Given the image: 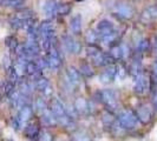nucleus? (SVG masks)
<instances>
[{
    "mask_svg": "<svg viewBox=\"0 0 157 141\" xmlns=\"http://www.w3.org/2000/svg\"><path fill=\"white\" fill-rule=\"evenodd\" d=\"M34 86H36L37 89H39V91H41V92H44L47 87L50 86V82H48V80H47L46 78L39 77L38 79H36V81H34Z\"/></svg>",
    "mask_w": 157,
    "mask_h": 141,
    "instance_id": "25",
    "label": "nucleus"
},
{
    "mask_svg": "<svg viewBox=\"0 0 157 141\" xmlns=\"http://www.w3.org/2000/svg\"><path fill=\"white\" fill-rule=\"evenodd\" d=\"M63 44L65 49L69 52V53H72V54H78L82 52V44L75 40L71 35H65L63 38Z\"/></svg>",
    "mask_w": 157,
    "mask_h": 141,
    "instance_id": "5",
    "label": "nucleus"
},
{
    "mask_svg": "<svg viewBox=\"0 0 157 141\" xmlns=\"http://www.w3.org/2000/svg\"><path fill=\"white\" fill-rule=\"evenodd\" d=\"M0 98H1V95H0Z\"/></svg>",
    "mask_w": 157,
    "mask_h": 141,
    "instance_id": "50",
    "label": "nucleus"
},
{
    "mask_svg": "<svg viewBox=\"0 0 157 141\" xmlns=\"http://www.w3.org/2000/svg\"><path fill=\"white\" fill-rule=\"evenodd\" d=\"M24 134L27 139L30 140H36L37 138H39L40 135V128L39 126L34 122L29 124L27 126H25V129H24Z\"/></svg>",
    "mask_w": 157,
    "mask_h": 141,
    "instance_id": "10",
    "label": "nucleus"
},
{
    "mask_svg": "<svg viewBox=\"0 0 157 141\" xmlns=\"http://www.w3.org/2000/svg\"><path fill=\"white\" fill-rule=\"evenodd\" d=\"M113 31H115V26H113V24L111 23L110 20H108V19H103L101 21H98L97 26H96V32H97V34H98L101 38L108 35V34H110V33H112Z\"/></svg>",
    "mask_w": 157,
    "mask_h": 141,
    "instance_id": "6",
    "label": "nucleus"
},
{
    "mask_svg": "<svg viewBox=\"0 0 157 141\" xmlns=\"http://www.w3.org/2000/svg\"><path fill=\"white\" fill-rule=\"evenodd\" d=\"M121 49H122L123 59L128 58V55H129V46H128L126 44H121Z\"/></svg>",
    "mask_w": 157,
    "mask_h": 141,
    "instance_id": "45",
    "label": "nucleus"
},
{
    "mask_svg": "<svg viewBox=\"0 0 157 141\" xmlns=\"http://www.w3.org/2000/svg\"><path fill=\"white\" fill-rule=\"evenodd\" d=\"M57 7H58V4L56 0H46L44 1V5H43V12L47 16H55L57 14Z\"/></svg>",
    "mask_w": 157,
    "mask_h": 141,
    "instance_id": "15",
    "label": "nucleus"
},
{
    "mask_svg": "<svg viewBox=\"0 0 157 141\" xmlns=\"http://www.w3.org/2000/svg\"><path fill=\"white\" fill-rule=\"evenodd\" d=\"M73 141H91L90 136L84 133H76L73 135Z\"/></svg>",
    "mask_w": 157,
    "mask_h": 141,
    "instance_id": "39",
    "label": "nucleus"
},
{
    "mask_svg": "<svg viewBox=\"0 0 157 141\" xmlns=\"http://www.w3.org/2000/svg\"><path fill=\"white\" fill-rule=\"evenodd\" d=\"M115 9H116V13L123 19H131L135 14L132 6L129 5L128 2H118Z\"/></svg>",
    "mask_w": 157,
    "mask_h": 141,
    "instance_id": "7",
    "label": "nucleus"
},
{
    "mask_svg": "<svg viewBox=\"0 0 157 141\" xmlns=\"http://www.w3.org/2000/svg\"><path fill=\"white\" fill-rule=\"evenodd\" d=\"M98 38H99V35L97 34V32L89 31L86 33V35H85V41H86L89 45H94V42L98 40Z\"/></svg>",
    "mask_w": 157,
    "mask_h": 141,
    "instance_id": "34",
    "label": "nucleus"
},
{
    "mask_svg": "<svg viewBox=\"0 0 157 141\" xmlns=\"http://www.w3.org/2000/svg\"><path fill=\"white\" fill-rule=\"evenodd\" d=\"M155 51H156L157 53V34L155 35Z\"/></svg>",
    "mask_w": 157,
    "mask_h": 141,
    "instance_id": "47",
    "label": "nucleus"
},
{
    "mask_svg": "<svg viewBox=\"0 0 157 141\" xmlns=\"http://www.w3.org/2000/svg\"><path fill=\"white\" fill-rule=\"evenodd\" d=\"M7 78H8V82H11L13 85H16L17 82H18V80H19V78H20L13 66H11L7 70Z\"/></svg>",
    "mask_w": 157,
    "mask_h": 141,
    "instance_id": "27",
    "label": "nucleus"
},
{
    "mask_svg": "<svg viewBox=\"0 0 157 141\" xmlns=\"http://www.w3.org/2000/svg\"><path fill=\"white\" fill-rule=\"evenodd\" d=\"M38 33L41 38H53L55 37V25L51 20H45L39 25Z\"/></svg>",
    "mask_w": 157,
    "mask_h": 141,
    "instance_id": "9",
    "label": "nucleus"
},
{
    "mask_svg": "<svg viewBox=\"0 0 157 141\" xmlns=\"http://www.w3.org/2000/svg\"><path fill=\"white\" fill-rule=\"evenodd\" d=\"M32 114H33V110H32L31 106H29V105H26V106H24L21 110H19V114H18V121H19V124L20 126H24L30 119H31Z\"/></svg>",
    "mask_w": 157,
    "mask_h": 141,
    "instance_id": "11",
    "label": "nucleus"
},
{
    "mask_svg": "<svg viewBox=\"0 0 157 141\" xmlns=\"http://www.w3.org/2000/svg\"><path fill=\"white\" fill-rule=\"evenodd\" d=\"M118 38H119V34H118L116 31H113L112 33H110V34H108V35H105V37H102L101 39H102V41L105 45H109V46L112 45V46H115V45H117Z\"/></svg>",
    "mask_w": 157,
    "mask_h": 141,
    "instance_id": "19",
    "label": "nucleus"
},
{
    "mask_svg": "<svg viewBox=\"0 0 157 141\" xmlns=\"http://www.w3.org/2000/svg\"><path fill=\"white\" fill-rule=\"evenodd\" d=\"M85 52H86V54L89 55V56L94 58V55H97L98 53H101L102 51H101V48L97 46L96 44H94V45H87L86 48H85Z\"/></svg>",
    "mask_w": 157,
    "mask_h": 141,
    "instance_id": "30",
    "label": "nucleus"
},
{
    "mask_svg": "<svg viewBox=\"0 0 157 141\" xmlns=\"http://www.w3.org/2000/svg\"><path fill=\"white\" fill-rule=\"evenodd\" d=\"M79 73L80 74H83V75H85L87 78H92L94 75V68L91 67V65L87 63H80V66H79Z\"/></svg>",
    "mask_w": 157,
    "mask_h": 141,
    "instance_id": "22",
    "label": "nucleus"
},
{
    "mask_svg": "<svg viewBox=\"0 0 157 141\" xmlns=\"http://www.w3.org/2000/svg\"><path fill=\"white\" fill-rule=\"evenodd\" d=\"M46 59H47L48 68H51V70H58V68H60V66H62V58L60 56L48 54V56H47Z\"/></svg>",
    "mask_w": 157,
    "mask_h": 141,
    "instance_id": "18",
    "label": "nucleus"
},
{
    "mask_svg": "<svg viewBox=\"0 0 157 141\" xmlns=\"http://www.w3.org/2000/svg\"><path fill=\"white\" fill-rule=\"evenodd\" d=\"M0 4L2 6H6V7L20 9V8L25 7L26 0H0Z\"/></svg>",
    "mask_w": 157,
    "mask_h": 141,
    "instance_id": "17",
    "label": "nucleus"
},
{
    "mask_svg": "<svg viewBox=\"0 0 157 141\" xmlns=\"http://www.w3.org/2000/svg\"><path fill=\"white\" fill-rule=\"evenodd\" d=\"M2 66H4V68L7 70L11 66H12V63H11V59H10V56L8 55H5L4 58H2Z\"/></svg>",
    "mask_w": 157,
    "mask_h": 141,
    "instance_id": "44",
    "label": "nucleus"
},
{
    "mask_svg": "<svg viewBox=\"0 0 157 141\" xmlns=\"http://www.w3.org/2000/svg\"><path fill=\"white\" fill-rule=\"evenodd\" d=\"M2 86H4V82H2V81H1V80H0V89H1V88H2Z\"/></svg>",
    "mask_w": 157,
    "mask_h": 141,
    "instance_id": "48",
    "label": "nucleus"
},
{
    "mask_svg": "<svg viewBox=\"0 0 157 141\" xmlns=\"http://www.w3.org/2000/svg\"><path fill=\"white\" fill-rule=\"evenodd\" d=\"M71 11H72V7H71L70 4L64 2V4H59L58 5V7H57V14H59V16H67V14L71 13Z\"/></svg>",
    "mask_w": 157,
    "mask_h": 141,
    "instance_id": "26",
    "label": "nucleus"
},
{
    "mask_svg": "<svg viewBox=\"0 0 157 141\" xmlns=\"http://www.w3.org/2000/svg\"><path fill=\"white\" fill-rule=\"evenodd\" d=\"M118 122L123 128L128 129H134L138 125V118L131 110H122L118 115Z\"/></svg>",
    "mask_w": 157,
    "mask_h": 141,
    "instance_id": "1",
    "label": "nucleus"
},
{
    "mask_svg": "<svg viewBox=\"0 0 157 141\" xmlns=\"http://www.w3.org/2000/svg\"><path fill=\"white\" fill-rule=\"evenodd\" d=\"M41 121H43V124L45 126H55L58 124L56 117L52 114V112L50 110H46L43 112V114H41Z\"/></svg>",
    "mask_w": 157,
    "mask_h": 141,
    "instance_id": "16",
    "label": "nucleus"
},
{
    "mask_svg": "<svg viewBox=\"0 0 157 141\" xmlns=\"http://www.w3.org/2000/svg\"><path fill=\"white\" fill-rule=\"evenodd\" d=\"M19 92L24 96H29L32 93V85L27 80H21L19 81Z\"/></svg>",
    "mask_w": 157,
    "mask_h": 141,
    "instance_id": "21",
    "label": "nucleus"
},
{
    "mask_svg": "<svg viewBox=\"0 0 157 141\" xmlns=\"http://www.w3.org/2000/svg\"><path fill=\"white\" fill-rule=\"evenodd\" d=\"M5 45L8 47V49H10L11 52H14V53H16V49L18 48V46H19L18 40H17V38L13 37V35H8L7 38L5 39Z\"/></svg>",
    "mask_w": 157,
    "mask_h": 141,
    "instance_id": "23",
    "label": "nucleus"
},
{
    "mask_svg": "<svg viewBox=\"0 0 157 141\" xmlns=\"http://www.w3.org/2000/svg\"><path fill=\"white\" fill-rule=\"evenodd\" d=\"M76 1H84V0H76Z\"/></svg>",
    "mask_w": 157,
    "mask_h": 141,
    "instance_id": "49",
    "label": "nucleus"
},
{
    "mask_svg": "<svg viewBox=\"0 0 157 141\" xmlns=\"http://www.w3.org/2000/svg\"><path fill=\"white\" fill-rule=\"evenodd\" d=\"M115 115H113V113L112 112H110V110H105L104 113H103L102 115V121L104 125L106 126H112L113 124H115Z\"/></svg>",
    "mask_w": 157,
    "mask_h": 141,
    "instance_id": "24",
    "label": "nucleus"
},
{
    "mask_svg": "<svg viewBox=\"0 0 157 141\" xmlns=\"http://www.w3.org/2000/svg\"><path fill=\"white\" fill-rule=\"evenodd\" d=\"M141 21L143 24H149L150 21H152V18L150 16V14L148 13V11H147V9H144V11L142 12V14H141Z\"/></svg>",
    "mask_w": 157,
    "mask_h": 141,
    "instance_id": "40",
    "label": "nucleus"
},
{
    "mask_svg": "<svg viewBox=\"0 0 157 141\" xmlns=\"http://www.w3.org/2000/svg\"><path fill=\"white\" fill-rule=\"evenodd\" d=\"M70 28L72 33H75V34H79L82 32V28H83V18H82V14L77 13V14H75L71 18Z\"/></svg>",
    "mask_w": 157,
    "mask_h": 141,
    "instance_id": "12",
    "label": "nucleus"
},
{
    "mask_svg": "<svg viewBox=\"0 0 157 141\" xmlns=\"http://www.w3.org/2000/svg\"><path fill=\"white\" fill-rule=\"evenodd\" d=\"M126 75H128V70H126V67L123 63H119L117 66V72H116V77H115V78L119 79V80H123V79L126 78Z\"/></svg>",
    "mask_w": 157,
    "mask_h": 141,
    "instance_id": "31",
    "label": "nucleus"
},
{
    "mask_svg": "<svg viewBox=\"0 0 157 141\" xmlns=\"http://www.w3.org/2000/svg\"><path fill=\"white\" fill-rule=\"evenodd\" d=\"M101 95V101L109 108V110H116L118 108V100H117V93L116 91L106 88L103 89L102 92H99Z\"/></svg>",
    "mask_w": 157,
    "mask_h": 141,
    "instance_id": "2",
    "label": "nucleus"
},
{
    "mask_svg": "<svg viewBox=\"0 0 157 141\" xmlns=\"http://www.w3.org/2000/svg\"><path fill=\"white\" fill-rule=\"evenodd\" d=\"M150 82L151 85H157V58L151 66V74H150Z\"/></svg>",
    "mask_w": 157,
    "mask_h": 141,
    "instance_id": "33",
    "label": "nucleus"
},
{
    "mask_svg": "<svg viewBox=\"0 0 157 141\" xmlns=\"http://www.w3.org/2000/svg\"><path fill=\"white\" fill-rule=\"evenodd\" d=\"M39 139L40 141H52V135L48 133L47 131H44V132L40 133Z\"/></svg>",
    "mask_w": 157,
    "mask_h": 141,
    "instance_id": "43",
    "label": "nucleus"
},
{
    "mask_svg": "<svg viewBox=\"0 0 157 141\" xmlns=\"http://www.w3.org/2000/svg\"><path fill=\"white\" fill-rule=\"evenodd\" d=\"M34 108L37 110H39V112H44V110H47V105H46V101L44 100V98H37L36 100H34Z\"/></svg>",
    "mask_w": 157,
    "mask_h": 141,
    "instance_id": "29",
    "label": "nucleus"
},
{
    "mask_svg": "<svg viewBox=\"0 0 157 141\" xmlns=\"http://www.w3.org/2000/svg\"><path fill=\"white\" fill-rule=\"evenodd\" d=\"M109 54L115 59V60H119L123 59V54H122V49H121V45H115L110 48Z\"/></svg>",
    "mask_w": 157,
    "mask_h": 141,
    "instance_id": "28",
    "label": "nucleus"
},
{
    "mask_svg": "<svg viewBox=\"0 0 157 141\" xmlns=\"http://www.w3.org/2000/svg\"><path fill=\"white\" fill-rule=\"evenodd\" d=\"M150 49V41L148 39H143L142 40V42L140 44V47H138V51H140V53H147V52H149Z\"/></svg>",
    "mask_w": 157,
    "mask_h": 141,
    "instance_id": "37",
    "label": "nucleus"
},
{
    "mask_svg": "<svg viewBox=\"0 0 157 141\" xmlns=\"http://www.w3.org/2000/svg\"><path fill=\"white\" fill-rule=\"evenodd\" d=\"M136 115L138 118V121H141L142 124H149L154 117V106L150 103H143L138 106Z\"/></svg>",
    "mask_w": 157,
    "mask_h": 141,
    "instance_id": "4",
    "label": "nucleus"
},
{
    "mask_svg": "<svg viewBox=\"0 0 157 141\" xmlns=\"http://www.w3.org/2000/svg\"><path fill=\"white\" fill-rule=\"evenodd\" d=\"M111 128H112V134H113L115 136H117V138L122 136V135H124L125 132H126V129L125 128H123L122 126L119 125V122L113 124V125L111 126Z\"/></svg>",
    "mask_w": 157,
    "mask_h": 141,
    "instance_id": "32",
    "label": "nucleus"
},
{
    "mask_svg": "<svg viewBox=\"0 0 157 141\" xmlns=\"http://www.w3.org/2000/svg\"><path fill=\"white\" fill-rule=\"evenodd\" d=\"M66 75H67V80L70 81L73 86H77L80 84L82 81V77H80V73L78 70H76L75 67H67L66 70Z\"/></svg>",
    "mask_w": 157,
    "mask_h": 141,
    "instance_id": "13",
    "label": "nucleus"
},
{
    "mask_svg": "<svg viewBox=\"0 0 157 141\" xmlns=\"http://www.w3.org/2000/svg\"><path fill=\"white\" fill-rule=\"evenodd\" d=\"M142 38H141V34H138L137 32H135L134 34H132V42H134L135 47L138 49V47H140V44L142 42Z\"/></svg>",
    "mask_w": 157,
    "mask_h": 141,
    "instance_id": "42",
    "label": "nucleus"
},
{
    "mask_svg": "<svg viewBox=\"0 0 157 141\" xmlns=\"http://www.w3.org/2000/svg\"><path fill=\"white\" fill-rule=\"evenodd\" d=\"M150 78H148L144 73H142L140 75H137L134 80V86H132V89L136 94L138 95H143L145 94L150 88Z\"/></svg>",
    "mask_w": 157,
    "mask_h": 141,
    "instance_id": "3",
    "label": "nucleus"
},
{
    "mask_svg": "<svg viewBox=\"0 0 157 141\" xmlns=\"http://www.w3.org/2000/svg\"><path fill=\"white\" fill-rule=\"evenodd\" d=\"M113 79L115 78H113V77H111L110 74H108L105 70L99 74V81H101L102 84H104V85H108V84L112 82V81H113Z\"/></svg>",
    "mask_w": 157,
    "mask_h": 141,
    "instance_id": "35",
    "label": "nucleus"
},
{
    "mask_svg": "<svg viewBox=\"0 0 157 141\" xmlns=\"http://www.w3.org/2000/svg\"><path fill=\"white\" fill-rule=\"evenodd\" d=\"M73 107L77 112V114H86L89 110V102L85 98H77L73 102Z\"/></svg>",
    "mask_w": 157,
    "mask_h": 141,
    "instance_id": "14",
    "label": "nucleus"
},
{
    "mask_svg": "<svg viewBox=\"0 0 157 141\" xmlns=\"http://www.w3.org/2000/svg\"><path fill=\"white\" fill-rule=\"evenodd\" d=\"M148 11V13L150 14V16L152 18V20L157 19V5H150L145 8Z\"/></svg>",
    "mask_w": 157,
    "mask_h": 141,
    "instance_id": "38",
    "label": "nucleus"
},
{
    "mask_svg": "<svg viewBox=\"0 0 157 141\" xmlns=\"http://www.w3.org/2000/svg\"><path fill=\"white\" fill-rule=\"evenodd\" d=\"M43 93H44V95H46V96H50V95L52 94V88H51V85L47 87V88L44 91V92H43Z\"/></svg>",
    "mask_w": 157,
    "mask_h": 141,
    "instance_id": "46",
    "label": "nucleus"
},
{
    "mask_svg": "<svg viewBox=\"0 0 157 141\" xmlns=\"http://www.w3.org/2000/svg\"><path fill=\"white\" fill-rule=\"evenodd\" d=\"M105 72L108 73V74H110L111 77H116V72H117V66L115 65V63H111V65H109V66H106V70H105Z\"/></svg>",
    "mask_w": 157,
    "mask_h": 141,
    "instance_id": "41",
    "label": "nucleus"
},
{
    "mask_svg": "<svg viewBox=\"0 0 157 141\" xmlns=\"http://www.w3.org/2000/svg\"><path fill=\"white\" fill-rule=\"evenodd\" d=\"M50 110L52 112V114L56 117V119H60L66 115V110H65V106L64 103L60 101V99L58 98H52L51 100V108Z\"/></svg>",
    "mask_w": 157,
    "mask_h": 141,
    "instance_id": "8",
    "label": "nucleus"
},
{
    "mask_svg": "<svg viewBox=\"0 0 157 141\" xmlns=\"http://www.w3.org/2000/svg\"><path fill=\"white\" fill-rule=\"evenodd\" d=\"M10 26L13 28V30H20V28H24V21L17 19L16 16L13 19L10 20Z\"/></svg>",
    "mask_w": 157,
    "mask_h": 141,
    "instance_id": "36",
    "label": "nucleus"
},
{
    "mask_svg": "<svg viewBox=\"0 0 157 141\" xmlns=\"http://www.w3.org/2000/svg\"><path fill=\"white\" fill-rule=\"evenodd\" d=\"M16 18L21 20V21H26V20H30L33 18V11L29 9V8H21L18 11V13L16 14Z\"/></svg>",
    "mask_w": 157,
    "mask_h": 141,
    "instance_id": "20",
    "label": "nucleus"
}]
</instances>
